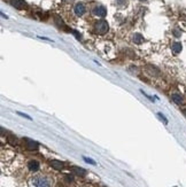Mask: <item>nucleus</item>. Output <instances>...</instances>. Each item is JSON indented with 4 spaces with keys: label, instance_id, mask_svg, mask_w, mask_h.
<instances>
[{
    "label": "nucleus",
    "instance_id": "obj_5",
    "mask_svg": "<svg viewBox=\"0 0 186 187\" xmlns=\"http://www.w3.org/2000/svg\"><path fill=\"white\" fill-rule=\"evenodd\" d=\"M24 141H26V146L28 149H30V150H37L38 149V142H36V141L29 139V138H24Z\"/></svg>",
    "mask_w": 186,
    "mask_h": 187
},
{
    "label": "nucleus",
    "instance_id": "obj_16",
    "mask_svg": "<svg viewBox=\"0 0 186 187\" xmlns=\"http://www.w3.org/2000/svg\"><path fill=\"white\" fill-rule=\"evenodd\" d=\"M116 4L118 6H123V5H125V0H116Z\"/></svg>",
    "mask_w": 186,
    "mask_h": 187
},
{
    "label": "nucleus",
    "instance_id": "obj_7",
    "mask_svg": "<svg viewBox=\"0 0 186 187\" xmlns=\"http://www.w3.org/2000/svg\"><path fill=\"white\" fill-rule=\"evenodd\" d=\"M28 168H29V170L30 171H38L39 170V162L35 161V160H31L29 163H28Z\"/></svg>",
    "mask_w": 186,
    "mask_h": 187
},
{
    "label": "nucleus",
    "instance_id": "obj_14",
    "mask_svg": "<svg viewBox=\"0 0 186 187\" xmlns=\"http://www.w3.org/2000/svg\"><path fill=\"white\" fill-rule=\"evenodd\" d=\"M8 142L10 145H16V144H18V139H16V137H14V135H9V137H8Z\"/></svg>",
    "mask_w": 186,
    "mask_h": 187
},
{
    "label": "nucleus",
    "instance_id": "obj_8",
    "mask_svg": "<svg viewBox=\"0 0 186 187\" xmlns=\"http://www.w3.org/2000/svg\"><path fill=\"white\" fill-rule=\"evenodd\" d=\"M171 48H172L173 53H176V54H177V53H180V52H182L183 46H182V44L179 43V41H175V43L172 44Z\"/></svg>",
    "mask_w": 186,
    "mask_h": 187
},
{
    "label": "nucleus",
    "instance_id": "obj_9",
    "mask_svg": "<svg viewBox=\"0 0 186 187\" xmlns=\"http://www.w3.org/2000/svg\"><path fill=\"white\" fill-rule=\"evenodd\" d=\"M51 166H52V168H54V169H56V170L63 169V163H62L61 161L52 160V161H51Z\"/></svg>",
    "mask_w": 186,
    "mask_h": 187
},
{
    "label": "nucleus",
    "instance_id": "obj_20",
    "mask_svg": "<svg viewBox=\"0 0 186 187\" xmlns=\"http://www.w3.org/2000/svg\"><path fill=\"white\" fill-rule=\"evenodd\" d=\"M183 113H184V115L186 116V109H184V110H183Z\"/></svg>",
    "mask_w": 186,
    "mask_h": 187
},
{
    "label": "nucleus",
    "instance_id": "obj_2",
    "mask_svg": "<svg viewBox=\"0 0 186 187\" xmlns=\"http://www.w3.org/2000/svg\"><path fill=\"white\" fill-rule=\"evenodd\" d=\"M109 29V25L107 21H105V20H101V21H98L95 23V30L100 35H105Z\"/></svg>",
    "mask_w": 186,
    "mask_h": 187
},
{
    "label": "nucleus",
    "instance_id": "obj_12",
    "mask_svg": "<svg viewBox=\"0 0 186 187\" xmlns=\"http://www.w3.org/2000/svg\"><path fill=\"white\" fill-rule=\"evenodd\" d=\"M171 99H172V101L175 102V103L177 104H180L183 102V98L180 94H177V93H175V94H172V96H171Z\"/></svg>",
    "mask_w": 186,
    "mask_h": 187
},
{
    "label": "nucleus",
    "instance_id": "obj_17",
    "mask_svg": "<svg viewBox=\"0 0 186 187\" xmlns=\"http://www.w3.org/2000/svg\"><path fill=\"white\" fill-rule=\"evenodd\" d=\"M73 32H74V35L76 36V38H77V39H81V38H82V36L79 35L77 31H73Z\"/></svg>",
    "mask_w": 186,
    "mask_h": 187
},
{
    "label": "nucleus",
    "instance_id": "obj_1",
    "mask_svg": "<svg viewBox=\"0 0 186 187\" xmlns=\"http://www.w3.org/2000/svg\"><path fill=\"white\" fill-rule=\"evenodd\" d=\"M30 187H51V181L49 179L44 177V176H36L30 179L29 181Z\"/></svg>",
    "mask_w": 186,
    "mask_h": 187
},
{
    "label": "nucleus",
    "instance_id": "obj_4",
    "mask_svg": "<svg viewBox=\"0 0 186 187\" xmlns=\"http://www.w3.org/2000/svg\"><path fill=\"white\" fill-rule=\"evenodd\" d=\"M85 10H86V8H85V5L83 4V2H77V4L75 5L74 12L77 16H82V15H84Z\"/></svg>",
    "mask_w": 186,
    "mask_h": 187
},
{
    "label": "nucleus",
    "instance_id": "obj_3",
    "mask_svg": "<svg viewBox=\"0 0 186 187\" xmlns=\"http://www.w3.org/2000/svg\"><path fill=\"white\" fill-rule=\"evenodd\" d=\"M92 13L94 14V15H97V16H99V18H105V16L107 15V9L105 8L104 6L99 5V6H95L94 8H93Z\"/></svg>",
    "mask_w": 186,
    "mask_h": 187
},
{
    "label": "nucleus",
    "instance_id": "obj_11",
    "mask_svg": "<svg viewBox=\"0 0 186 187\" xmlns=\"http://www.w3.org/2000/svg\"><path fill=\"white\" fill-rule=\"evenodd\" d=\"M132 40H133L134 44H143L144 43V37L140 33H134L133 38H132Z\"/></svg>",
    "mask_w": 186,
    "mask_h": 187
},
{
    "label": "nucleus",
    "instance_id": "obj_13",
    "mask_svg": "<svg viewBox=\"0 0 186 187\" xmlns=\"http://www.w3.org/2000/svg\"><path fill=\"white\" fill-rule=\"evenodd\" d=\"M146 69H147V71L149 72L151 75H154V76H156V75L160 74V71L156 69L155 67H152V65H147L146 67Z\"/></svg>",
    "mask_w": 186,
    "mask_h": 187
},
{
    "label": "nucleus",
    "instance_id": "obj_6",
    "mask_svg": "<svg viewBox=\"0 0 186 187\" xmlns=\"http://www.w3.org/2000/svg\"><path fill=\"white\" fill-rule=\"evenodd\" d=\"M10 5L16 9H24L26 7L24 0H10Z\"/></svg>",
    "mask_w": 186,
    "mask_h": 187
},
{
    "label": "nucleus",
    "instance_id": "obj_18",
    "mask_svg": "<svg viewBox=\"0 0 186 187\" xmlns=\"http://www.w3.org/2000/svg\"><path fill=\"white\" fill-rule=\"evenodd\" d=\"M65 179H67V181H73L74 180V178L71 176H65Z\"/></svg>",
    "mask_w": 186,
    "mask_h": 187
},
{
    "label": "nucleus",
    "instance_id": "obj_19",
    "mask_svg": "<svg viewBox=\"0 0 186 187\" xmlns=\"http://www.w3.org/2000/svg\"><path fill=\"white\" fill-rule=\"evenodd\" d=\"M84 160L86 162H89V163H91V164H94V162L92 161V160H89V158H86V157H84Z\"/></svg>",
    "mask_w": 186,
    "mask_h": 187
},
{
    "label": "nucleus",
    "instance_id": "obj_10",
    "mask_svg": "<svg viewBox=\"0 0 186 187\" xmlns=\"http://www.w3.org/2000/svg\"><path fill=\"white\" fill-rule=\"evenodd\" d=\"M71 171L76 174H79V176H84V174H86V171L82 168H78V166H73L71 168Z\"/></svg>",
    "mask_w": 186,
    "mask_h": 187
},
{
    "label": "nucleus",
    "instance_id": "obj_15",
    "mask_svg": "<svg viewBox=\"0 0 186 187\" xmlns=\"http://www.w3.org/2000/svg\"><path fill=\"white\" fill-rule=\"evenodd\" d=\"M180 35H182V33H180V31L178 30V29H175V30H173V36H175V37H180Z\"/></svg>",
    "mask_w": 186,
    "mask_h": 187
},
{
    "label": "nucleus",
    "instance_id": "obj_21",
    "mask_svg": "<svg viewBox=\"0 0 186 187\" xmlns=\"http://www.w3.org/2000/svg\"><path fill=\"white\" fill-rule=\"evenodd\" d=\"M57 187H62V186H57Z\"/></svg>",
    "mask_w": 186,
    "mask_h": 187
}]
</instances>
